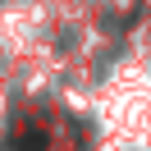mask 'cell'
Instances as JSON below:
<instances>
[{
  "label": "cell",
  "mask_w": 151,
  "mask_h": 151,
  "mask_svg": "<svg viewBox=\"0 0 151 151\" xmlns=\"http://www.w3.org/2000/svg\"><path fill=\"white\" fill-rule=\"evenodd\" d=\"M14 151H46V133H37V128H28V133H23V137H19V147H14Z\"/></svg>",
  "instance_id": "cell-1"
}]
</instances>
